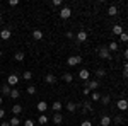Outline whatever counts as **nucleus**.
I'll return each mask as SVG.
<instances>
[{"mask_svg":"<svg viewBox=\"0 0 128 126\" xmlns=\"http://www.w3.org/2000/svg\"><path fill=\"white\" fill-rule=\"evenodd\" d=\"M99 56H101L102 60H111L113 58V55L109 53L108 46H101V48H99Z\"/></svg>","mask_w":128,"mask_h":126,"instance_id":"f257e3e1","label":"nucleus"},{"mask_svg":"<svg viewBox=\"0 0 128 126\" xmlns=\"http://www.w3.org/2000/svg\"><path fill=\"white\" fill-rule=\"evenodd\" d=\"M67 63H68V67H75V65L82 63V56H79V55H75V56H68Z\"/></svg>","mask_w":128,"mask_h":126,"instance_id":"f03ea898","label":"nucleus"},{"mask_svg":"<svg viewBox=\"0 0 128 126\" xmlns=\"http://www.w3.org/2000/svg\"><path fill=\"white\" fill-rule=\"evenodd\" d=\"M70 15H72L70 7H62V10H60V17H62V19H68Z\"/></svg>","mask_w":128,"mask_h":126,"instance_id":"7ed1b4c3","label":"nucleus"},{"mask_svg":"<svg viewBox=\"0 0 128 126\" xmlns=\"http://www.w3.org/2000/svg\"><path fill=\"white\" fill-rule=\"evenodd\" d=\"M19 84V77L17 75H9V78H7V85H17Z\"/></svg>","mask_w":128,"mask_h":126,"instance_id":"20e7f679","label":"nucleus"},{"mask_svg":"<svg viewBox=\"0 0 128 126\" xmlns=\"http://www.w3.org/2000/svg\"><path fill=\"white\" fill-rule=\"evenodd\" d=\"M77 41H79V43H84V41H87V32H86L84 29L77 32Z\"/></svg>","mask_w":128,"mask_h":126,"instance_id":"39448f33","label":"nucleus"},{"mask_svg":"<svg viewBox=\"0 0 128 126\" xmlns=\"http://www.w3.org/2000/svg\"><path fill=\"white\" fill-rule=\"evenodd\" d=\"M118 109H121V111H126L128 109V101L126 99H120L118 101Z\"/></svg>","mask_w":128,"mask_h":126,"instance_id":"423d86ee","label":"nucleus"},{"mask_svg":"<svg viewBox=\"0 0 128 126\" xmlns=\"http://www.w3.org/2000/svg\"><path fill=\"white\" fill-rule=\"evenodd\" d=\"M46 109H48V104H46L44 101H40V102H38V111H40L41 114H43V113H44Z\"/></svg>","mask_w":128,"mask_h":126,"instance_id":"0eeeda50","label":"nucleus"},{"mask_svg":"<svg viewBox=\"0 0 128 126\" xmlns=\"http://www.w3.org/2000/svg\"><path fill=\"white\" fill-rule=\"evenodd\" d=\"M10 36H12L10 29H2V31H0V38H2V39H9Z\"/></svg>","mask_w":128,"mask_h":126,"instance_id":"6e6552de","label":"nucleus"},{"mask_svg":"<svg viewBox=\"0 0 128 126\" xmlns=\"http://www.w3.org/2000/svg\"><path fill=\"white\" fill-rule=\"evenodd\" d=\"M86 84H87V87L90 90H98V87H99V82H96V80H90V82H86Z\"/></svg>","mask_w":128,"mask_h":126,"instance_id":"1a4fd4ad","label":"nucleus"},{"mask_svg":"<svg viewBox=\"0 0 128 126\" xmlns=\"http://www.w3.org/2000/svg\"><path fill=\"white\" fill-rule=\"evenodd\" d=\"M44 82L51 85V84H55V82H56V78H55V75H53V73H48V75L44 77Z\"/></svg>","mask_w":128,"mask_h":126,"instance_id":"9d476101","label":"nucleus"},{"mask_svg":"<svg viewBox=\"0 0 128 126\" xmlns=\"http://www.w3.org/2000/svg\"><path fill=\"white\" fill-rule=\"evenodd\" d=\"M62 121H63V116H62L60 113H55V114H53V123H55V125H60Z\"/></svg>","mask_w":128,"mask_h":126,"instance_id":"9b49d317","label":"nucleus"},{"mask_svg":"<svg viewBox=\"0 0 128 126\" xmlns=\"http://www.w3.org/2000/svg\"><path fill=\"white\" fill-rule=\"evenodd\" d=\"M79 78H80V80H87V78H89V70H86V68L80 70V72H79Z\"/></svg>","mask_w":128,"mask_h":126,"instance_id":"f8f14e48","label":"nucleus"},{"mask_svg":"<svg viewBox=\"0 0 128 126\" xmlns=\"http://www.w3.org/2000/svg\"><path fill=\"white\" fill-rule=\"evenodd\" d=\"M32 38L36 39V41H40V39H43V31L36 29V31H34V32H32Z\"/></svg>","mask_w":128,"mask_h":126,"instance_id":"ddd939ff","label":"nucleus"},{"mask_svg":"<svg viewBox=\"0 0 128 126\" xmlns=\"http://www.w3.org/2000/svg\"><path fill=\"white\" fill-rule=\"evenodd\" d=\"M109 123H111V118L109 116H102L101 118V126H109Z\"/></svg>","mask_w":128,"mask_h":126,"instance_id":"4468645a","label":"nucleus"},{"mask_svg":"<svg viewBox=\"0 0 128 126\" xmlns=\"http://www.w3.org/2000/svg\"><path fill=\"white\" fill-rule=\"evenodd\" d=\"M12 113L17 116V114H20L22 113V106H19V104H14V107H12Z\"/></svg>","mask_w":128,"mask_h":126,"instance_id":"2eb2a0df","label":"nucleus"},{"mask_svg":"<svg viewBox=\"0 0 128 126\" xmlns=\"http://www.w3.org/2000/svg\"><path fill=\"white\" fill-rule=\"evenodd\" d=\"M53 111H55V113H60V111H62V102H60V101H55V102H53Z\"/></svg>","mask_w":128,"mask_h":126,"instance_id":"dca6fc26","label":"nucleus"},{"mask_svg":"<svg viewBox=\"0 0 128 126\" xmlns=\"http://www.w3.org/2000/svg\"><path fill=\"white\" fill-rule=\"evenodd\" d=\"M108 14H109V15H116V14H118V9H116V5H109Z\"/></svg>","mask_w":128,"mask_h":126,"instance_id":"f3484780","label":"nucleus"},{"mask_svg":"<svg viewBox=\"0 0 128 126\" xmlns=\"http://www.w3.org/2000/svg\"><path fill=\"white\" fill-rule=\"evenodd\" d=\"M90 99L92 101H101V94H99L98 90H94V92H90Z\"/></svg>","mask_w":128,"mask_h":126,"instance_id":"a211bd4d","label":"nucleus"},{"mask_svg":"<svg viewBox=\"0 0 128 126\" xmlns=\"http://www.w3.org/2000/svg\"><path fill=\"white\" fill-rule=\"evenodd\" d=\"M9 123H10V126H19V125H20V119H19L17 116H14V118L9 121Z\"/></svg>","mask_w":128,"mask_h":126,"instance_id":"6ab92c4d","label":"nucleus"},{"mask_svg":"<svg viewBox=\"0 0 128 126\" xmlns=\"http://www.w3.org/2000/svg\"><path fill=\"white\" fill-rule=\"evenodd\" d=\"M113 32H114V34H121V32H123V27H121V26H120V24H116V26H113Z\"/></svg>","mask_w":128,"mask_h":126,"instance_id":"aec40b11","label":"nucleus"},{"mask_svg":"<svg viewBox=\"0 0 128 126\" xmlns=\"http://www.w3.org/2000/svg\"><path fill=\"white\" fill-rule=\"evenodd\" d=\"M108 49L109 51H116V49H118V43H116V41H111L109 46H108Z\"/></svg>","mask_w":128,"mask_h":126,"instance_id":"412c9836","label":"nucleus"},{"mask_svg":"<svg viewBox=\"0 0 128 126\" xmlns=\"http://www.w3.org/2000/svg\"><path fill=\"white\" fill-rule=\"evenodd\" d=\"M10 97H12V99H17V97H20V92L17 89H12V90H10Z\"/></svg>","mask_w":128,"mask_h":126,"instance_id":"4be33fe9","label":"nucleus"},{"mask_svg":"<svg viewBox=\"0 0 128 126\" xmlns=\"http://www.w3.org/2000/svg\"><path fill=\"white\" fill-rule=\"evenodd\" d=\"M10 90H12L10 85H4V87H2V94H4V96H10Z\"/></svg>","mask_w":128,"mask_h":126,"instance_id":"5701e85b","label":"nucleus"},{"mask_svg":"<svg viewBox=\"0 0 128 126\" xmlns=\"http://www.w3.org/2000/svg\"><path fill=\"white\" fill-rule=\"evenodd\" d=\"M38 123H40V125H44V123H48V118L44 116V114H40V118H38Z\"/></svg>","mask_w":128,"mask_h":126,"instance_id":"b1692460","label":"nucleus"},{"mask_svg":"<svg viewBox=\"0 0 128 126\" xmlns=\"http://www.w3.org/2000/svg\"><path fill=\"white\" fill-rule=\"evenodd\" d=\"M14 58H16V61H22V60H24V53H22V51H17Z\"/></svg>","mask_w":128,"mask_h":126,"instance_id":"393cba45","label":"nucleus"},{"mask_svg":"<svg viewBox=\"0 0 128 126\" xmlns=\"http://www.w3.org/2000/svg\"><path fill=\"white\" fill-rule=\"evenodd\" d=\"M67 109H68L70 113H74V111L77 109V104H75V102H68V104H67Z\"/></svg>","mask_w":128,"mask_h":126,"instance_id":"a878e982","label":"nucleus"},{"mask_svg":"<svg viewBox=\"0 0 128 126\" xmlns=\"http://www.w3.org/2000/svg\"><path fill=\"white\" fill-rule=\"evenodd\" d=\"M22 77H24V80H31V78H32V73H31L29 70H26V72L22 73Z\"/></svg>","mask_w":128,"mask_h":126,"instance_id":"bb28decb","label":"nucleus"},{"mask_svg":"<svg viewBox=\"0 0 128 126\" xmlns=\"http://www.w3.org/2000/svg\"><path fill=\"white\" fill-rule=\"evenodd\" d=\"M109 101H111L109 96H101V102H102V104H109Z\"/></svg>","mask_w":128,"mask_h":126,"instance_id":"cd10ccee","label":"nucleus"},{"mask_svg":"<svg viewBox=\"0 0 128 126\" xmlns=\"http://www.w3.org/2000/svg\"><path fill=\"white\" fill-rule=\"evenodd\" d=\"M63 80H65V82H72V80H74V77H72V73H65V75H63Z\"/></svg>","mask_w":128,"mask_h":126,"instance_id":"c85d7f7f","label":"nucleus"},{"mask_svg":"<svg viewBox=\"0 0 128 126\" xmlns=\"http://www.w3.org/2000/svg\"><path fill=\"white\" fill-rule=\"evenodd\" d=\"M96 75H98L99 78H102V77H104V75H106V72H104L102 68H99V70H96Z\"/></svg>","mask_w":128,"mask_h":126,"instance_id":"c756f323","label":"nucleus"},{"mask_svg":"<svg viewBox=\"0 0 128 126\" xmlns=\"http://www.w3.org/2000/svg\"><path fill=\"white\" fill-rule=\"evenodd\" d=\"M28 94H31V96L36 94V87H34V85H29V87H28Z\"/></svg>","mask_w":128,"mask_h":126,"instance_id":"7c9ffc66","label":"nucleus"},{"mask_svg":"<svg viewBox=\"0 0 128 126\" xmlns=\"http://www.w3.org/2000/svg\"><path fill=\"white\" fill-rule=\"evenodd\" d=\"M120 39H121L123 43H125V41H128V34H126V32H121V34H120Z\"/></svg>","mask_w":128,"mask_h":126,"instance_id":"2f4dec72","label":"nucleus"},{"mask_svg":"<svg viewBox=\"0 0 128 126\" xmlns=\"http://www.w3.org/2000/svg\"><path fill=\"white\" fill-rule=\"evenodd\" d=\"M51 5H53V7H60V5H62V0H53Z\"/></svg>","mask_w":128,"mask_h":126,"instance_id":"473e14b6","label":"nucleus"},{"mask_svg":"<svg viewBox=\"0 0 128 126\" xmlns=\"http://www.w3.org/2000/svg\"><path fill=\"white\" fill-rule=\"evenodd\" d=\"M114 123H116V125H121V123H123V118H121V116H116V118H114Z\"/></svg>","mask_w":128,"mask_h":126,"instance_id":"72a5a7b5","label":"nucleus"},{"mask_svg":"<svg viewBox=\"0 0 128 126\" xmlns=\"http://www.w3.org/2000/svg\"><path fill=\"white\" fill-rule=\"evenodd\" d=\"M24 126H34V121H31V119H26V121H24Z\"/></svg>","mask_w":128,"mask_h":126,"instance_id":"f704fd0d","label":"nucleus"},{"mask_svg":"<svg viewBox=\"0 0 128 126\" xmlns=\"http://www.w3.org/2000/svg\"><path fill=\"white\" fill-rule=\"evenodd\" d=\"M17 3H19V0H10V2H9V5H10V7H16Z\"/></svg>","mask_w":128,"mask_h":126,"instance_id":"c9c22d12","label":"nucleus"},{"mask_svg":"<svg viewBox=\"0 0 128 126\" xmlns=\"http://www.w3.org/2000/svg\"><path fill=\"white\" fill-rule=\"evenodd\" d=\"M65 36H67L68 39H72V38H74V32H72V31H67V34H65Z\"/></svg>","mask_w":128,"mask_h":126,"instance_id":"e433bc0d","label":"nucleus"},{"mask_svg":"<svg viewBox=\"0 0 128 126\" xmlns=\"http://www.w3.org/2000/svg\"><path fill=\"white\" fill-rule=\"evenodd\" d=\"M84 96H90V89H89V87L84 89Z\"/></svg>","mask_w":128,"mask_h":126,"instance_id":"4c0bfd02","label":"nucleus"},{"mask_svg":"<svg viewBox=\"0 0 128 126\" xmlns=\"http://www.w3.org/2000/svg\"><path fill=\"white\" fill-rule=\"evenodd\" d=\"M82 126H92V123H90V121H84V123H82Z\"/></svg>","mask_w":128,"mask_h":126,"instance_id":"58836bf2","label":"nucleus"},{"mask_svg":"<svg viewBox=\"0 0 128 126\" xmlns=\"http://www.w3.org/2000/svg\"><path fill=\"white\" fill-rule=\"evenodd\" d=\"M2 118H5V111H4V109H0V119H2Z\"/></svg>","mask_w":128,"mask_h":126,"instance_id":"ea45409f","label":"nucleus"},{"mask_svg":"<svg viewBox=\"0 0 128 126\" xmlns=\"http://www.w3.org/2000/svg\"><path fill=\"white\" fill-rule=\"evenodd\" d=\"M123 72H128V63H125V65H123Z\"/></svg>","mask_w":128,"mask_h":126,"instance_id":"a19ab883","label":"nucleus"},{"mask_svg":"<svg viewBox=\"0 0 128 126\" xmlns=\"http://www.w3.org/2000/svg\"><path fill=\"white\" fill-rule=\"evenodd\" d=\"M123 56H125V58L128 60V49H125V53H123Z\"/></svg>","mask_w":128,"mask_h":126,"instance_id":"79ce46f5","label":"nucleus"},{"mask_svg":"<svg viewBox=\"0 0 128 126\" xmlns=\"http://www.w3.org/2000/svg\"><path fill=\"white\" fill-rule=\"evenodd\" d=\"M0 126H10V123H5L4 121V123H0Z\"/></svg>","mask_w":128,"mask_h":126,"instance_id":"37998d69","label":"nucleus"},{"mask_svg":"<svg viewBox=\"0 0 128 126\" xmlns=\"http://www.w3.org/2000/svg\"><path fill=\"white\" fill-rule=\"evenodd\" d=\"M123 77H125V78H128V72H123Z\"/></svg>","mask_w":128,"mask_h":126,"instance_id":"c03bdc74","label":"nucleus"},{"mask_svg":"<svg viewBox=\"0 0 128 126\" xmlns=\"http://www.w3.org/2000/svg\"><path fill=\"white\" fill-rule=\"evenodd\" d=\"M2 101H4V99H2V96H0V106H2Z\"/></svg>","mask_w":128,"mask_h":126,"instance_id":"a18cd8bd","label":"nucleus"},{"mask_svg":"<svg viewBox=\"0 0 128 126\" xmlns=\"http://www.w3.org/2000/svg\"><path fill=\"white\" fill-rule=\"evenodd\" d=\"M0 24H2V15H0Z\"/></svg>","mask_w":128,"mask_h":126,"instance_id":"49530a36","label":"nucleus"},{"mask_svg":"<svg viewBox=\"0 0 128 126\" xmlns=\"http://www.w3.org/2000/svg\"><path fill=\"white\" fill-rule=\"evenodd\" d=\"M0 58H2V51H0Z\"/></svg>","mask_w":128,"mask_h":126,"instance_id":"de8ad7c7","label":"nucleus"}]
</instances>
